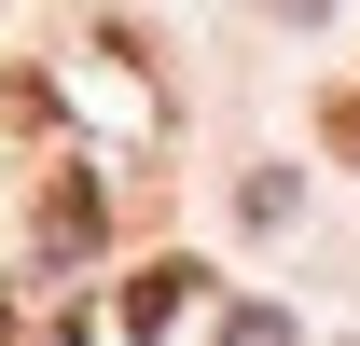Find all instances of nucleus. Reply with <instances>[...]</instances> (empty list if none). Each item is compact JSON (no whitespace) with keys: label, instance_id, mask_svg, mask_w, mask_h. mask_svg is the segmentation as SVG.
I'll list each match as a JSON object with an SVG mask.
<instances>
[{"label":"nucleus","instance_id":"nucleus-1","mask_svg":"<svg viewBox=\"0 0 360 346\" xmlns=\"http://www.w3.org/2000/svg\"><path fill=\"white\" fill-rule=\"evenodd\" d=\"M194 291H208L194 263H139V277H125V333H167V319H180Z\"/></svg>","mask_w":360,"mask_h":346},{"label":"nucleus","instance_id":"nucleus-2","mask_svg":"<svg viewBox=\"0 0 360 346\" xmlns=\"http://www.w3.org/2000/svg\"><path fill=\"white\" fill-rule=\"evenodd\" d=\"M97 222H111V208H97L84 180H56V194H42V250H97Z\"/></svg>","mask_w":360,"mask_h":346},{"label":"nucleus","instance_id":"nucleus-3","mask_svg":"<svg viewBox=\"0 0 360 346\" xmlns=\"http://www.w3.org/2000/svg\"><path fill=\"white\" fill-rule=\"evenodd\" d=\"M222 346H291V319H277V305H236V319H222Z\"/></svg>","mask_w":360,"mask_h":346},{"label":"nucleus","instance_id":"nucleus-4","mask_svg":"<svg viewBox=\"0 0 360 346\" xmlns=\"http://www.w3.org/2000/svg\"><path fill=\"white\" fill-rule=\"evenodd\" d=\"M333 153H360V97H333Z\"/></svg>","mask_w":360,"mask_h":346},{"label":"nucleus","instance_id":"nucleus-5","mask_svg":"<svg viewBox=\"0 0 360 346\" xmlns=\"http://www.w3.org/2000/svg\"><path fill=\"white\" fill-rule=\"evenodd\" d=\"M0 346H14V319H0Z\"/></svg>","mask_w":360,"mask_h":346}]
</instances>
